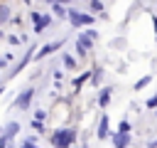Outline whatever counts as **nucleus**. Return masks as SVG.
Wrapping results in <instances>:
<instances>
[{
  "instance_id": "nucleus-4",
  "label": "nucleus",
  "mask_w": 157,
  "mask_h": 148,
  "mask_svg": "<svg viewBox=\"0 0 157 148\" xmlns=\"http://www.w3.org/2000/svg\"><path fill=\"white\" fill-rule=\"evenodd\" d=\"M96 37H98V32H96L93 27H88V30H83V32H78V37H76V44H78V47H83L86 52H91V47H93V42H96Z\"/></svg>"
},
{
  "instance_id": "nucleus-30",
  "label": "nucleus",
  "mask_w": 157,
  "mask_h": 148,
  "mask_svg": "<svg viewBox=\"0 0 157 148\" xmlns=\"http://www.w3.org/2000/svg\"><path fill=\"white\" fill-rule=\"evenodd\" d=\"M2 37H5V35H2V30H0V39H2Z\"/></svg>"
},
{
  "instance_id": "nucleus-10",
  "label": "nucleus",
  "mask_w": 157,
  "mask_h": 148,
  "mask_svg": "<svg viewBox=\"0 0 157 148\" xmlns=\"http://www.w3.org/2000/svg\"><path fill=\"white\" fill-rule=\"evenodd\" d=\"M52 22H54V17L47 12V15H39V20L34 22V32H44L47 27H52Z\"/></svg>"
},
{
  "instance_id": "nucleus-20",
  "label": "nucleus",
  "mask_w": 157,
  "mask_h": 148,
  "mask_svg": "<svg viewBox=\"0 0 157 148\" xmlns=\"http://www.w3.org/2000/svg\"><path fill=\"white\" fill-rule=\"evenodd\" d=\"M145 106H147V109H152V111H155V109H157V94H155V96H150V99H147V101H145Z\"/></svg>"
},
{
  "instance_id": "nucleus-6",
  "label": "nucleus",
  "mask_w": 157,
  "mask_h": 148,
  "mask_svg": "<svg viewBox=\"0 0 157 148\" xmlns=\"http://www.w3.org/2000/svg\"><path fill=\"white\" fill-rule=\"evenodd\" d=\"M61 44H64L61 39H59V42H49V44H44V47H42L39 52H34V57H32V59H44V57H49V54H54V52H56V49H59Z\"/></svg>"
},
{
  "instance_id": "nucleus-9",
  "label": "nucleus",
  "mask_w": 157,
  "mask_h": 148,
  "mask_svg": "<svg viewBox=\"0 0 157 148\" xmlns=\"http://www.w3.org/2000/svg\"><path fill=\"white\" fill-rule=\"evenodd\" d=\"M110 96H113V86H103V89L98 91V99H96V101H98V106H101V109H105V106L110 104Z\"/></svg>"
},
{
  "instance_id": "nucleus-8",
  "label": "nucleus",
  "mask_w": 157,
  "mask_h": 148,
  "mask_svg": "<svg viewBox=\"0 0 157 148\" xmlns=\"http://www.w3.org/2000/svg\"><path fill=\"white\" fill-rule=\"evenodd\" d=\"M29 59H32V47H29V49H27V54H25V57H22V59H20V62H17V64H15L12 69H10V72H7V76L12 79V76H15L17 72H22V69H25V67L29 64Z\"/></svg>"
},
{
  "instance_id": "nucleus-5",
  "label": "nucleus",
  "mask_w": 157,
  "mask_h": 148,
  "mask_svg": "<svg viewBox=\"0 0 157 148\" xmlns=\"http://www.w3.org/2000/svg\"><path fill=\"white\" fill-rule=\"evenodd\" d=\"M96 136H98L101 141L110 138V118H108V113H101V118H98V128H96Z\"/></svg>"
},
{
  "instance_id": "nucleus-31",
  "label": "nucleus",
  "mask_w": 157,
  "mask_h": 148,
  "mask_svg": "<svg viewBox=\"0 0 157 148\" xmlns=\"http://www.w3.org/2000/svg\"><path fill=\"white\" fill-rule=\"evenodd\" d=\"M0 86H2V76H0Z\"/></svg>"
},
{
  "instance_id": "nucleus-17",
  "label": "nucleus",
  "mask_w": 157,
  "mask_h": 148,
  "mask_svg": "<svg viewBox=\"0 0 157 148\" xmlns=\"http://www.w3.org/2000/svg\"><path fill=\"white\" fill-rule=\"evenodd\" d=\"M15 62V57H12V52H7V54H0V69H5V67H10Z\"/></svg>"
},
{
  "instance_id": "nucleus-11",
  "label": "nucleus",
  "mask_w": 157,
  "mask_h": 148,
  "mask_svg": "<svg viewBox=\"0 0 157 148\" xmlns=\"http://www.w3.org/2000/svg\"><path fill=\"white\" fill-rule=\"evenodd\" d=\"M86 81H91V69H86V72H81V74H78V76H76V79L71 81V84H74V89L78 91V89H81V84H86Z\"/></svg>"
},
{
  "instance_id": "nucleus-21",
  "label": "nucleus",
  "mask_w": 157,
  "mask_h": 148,
  "mask_svg": "<svg viewBox=\"0 0 157 148\" xmlns=\"http://www.w3.org/2000/svg\"><path fill=\"white\" fill-rule=\"evenodd\" d=\"M5 39H7V44H10V47H15V44H20V37H17V35H7Z\"/></svg>"
},
{
  "instance_id": "nucleus-32",
  "label": "nucleus",
  "mask_w": 157,
  "mask_h": 148,
  "mask_svg": "<svg viewBox=\"0 0 157 148\" xmlns=\"http://www.w3.org/2000/svg\"><path fill=\"white\" fill-rule=\"evenodd\" d=\"M155 116H157V109H155Z\"/></svg>"
},
{
  "instance_id": "nucleus-3",
  "label": "nucleus",
  "mask_w": 157,
  "mask_h": 148,
  "mask_svg": "<svg viewBox=\"0 0 157 148\" xmlns=\"http://www.w3.org/2000/svg\"><path fill=\"white\" fill-rule=\"evenodd\" d=\"M32 99H34V89H32V86H27V89H22V91L17 94V99L12 101V109L29 111V104H32Z\"/></svg>"
},
{
  "instance_id": "nucleus-2",
  "label": "nucleus",
  "mask_w": 157,
  "mask_h": 148,
  "mask_svg": "<svg viewBox=\"0 0 157 148\" xmlns=\"http://www.w3.org/2000/svg\"><path fill=\"white\" fill-rule=\"evenodd\" d=\"M66 17H69V25H71V27H83V30H88V27L96 22L93 15L78 12V10H74V7H66Z\"/></svg>"
},
{
  "instance_id": "nucleus-14",
  "label": "nucleus",
  "mask_w": 157,
  "mask_h": 148,
  "mask_svg": "<svg viewBox=\"0 0 157 148\" xmlns=\"http://www.w3.org/2000/svg\"><path fill=\"white\" fill-rule=\"evenodd\" d=\"M61 64H64V67H66V69L71 72V69H76V57L66 52V54H61Z\"/></svg>"
},
{
  "instance_id": "nucleus-15",
  "label": "nucleus",
  "mask_w": 157,
  "mask_h": 148,
  "mask_svg": "<svg viewBox=\"0 0 157 148\" xmlns=\"http://www.w3.org/2000/svg\"><path fill=\"white\" fill-rule=\"evenodd\" d=\"M103 81V67H96V69H91V84H101Z\"/></svg>"
},
{
  "instance_id": "nucleus-16",
  "label": "nucleus",
  "mask_w": 157,
  "mask_h": 148,
  "mask_svg": "<svg viewBox=\"0 0 157 148\" xmlns=\"http://www.w3.org/2000/svg\"><path fill=\"white\" fill-rule=\"evenodd\" d=\"M130 131H132V123H130L128 118H123V121L118 123V133H125V136H130Z\"/></svg>"
},
{
  "instance_id": "nucleus-27",
  "label": "nucleus",
  "mask_w": 157,
  "mask_h": 148,
  "mask_svg": "<svg viewBox=\"0 0 157 148\" xmlns=\"http://www.w3.org/2000/svg\"><path fill=\"white\" fill-rule=\"evenodd\" d=\"M147 148H157V138H150L147 141Z\"/></svg>"
},
{
  "instance_id": "nucleus-24",
  "label": "nucleus",
  "mask_w": 157,
  "mask_h": 148,
  "mask_svg": "<svg viewBox=\"0 0 157 148\" xmlns=\"http://www.w3.org/2000/svg\"><path fill=\"white\" fill-rule=\"evenodd\" d=\"M123 44H125V39H113L110 42V47H123Z\"/></svg>"
},
{
  "instance_id": "nucleus-13",
  "label": "nucleus",
  "mask_w": 157,
  "mask_h": 148,
  "mask_svg": "<svg viewBox=\"0 0 157 148\" xmlns=\"http://www.w3.org/2000/svg\"><path fill=\"white\" fill-rule=\"evenodd\" d=\"M49 10H52V15H56V17H66V5H61V2H52Z\"/></svg>"
},
{
  "instance_id": "nucleus-26",
  "label": "nucleus",
  "mask_w": 157,
  "mask_h": 148,
  "mask_svg": "<svg viewBox=\"0 0 157 148\" xmlns=\"http://www.w3.org/2000/svg\"><path fill=\"white\" fill-rule=\"evenodd\" d=\"M52 76H54V79H56V81H59V79H61V76H64V74H61V72H59V69H54V72H52Z\"/></svg>"
},
{
  "instance_id": "nucleus-19",
  "label": "nucleus",
  "mask_w": 157,
  "mask_h": 148,
  "mask_svg": "<svg viewBox=\"0 0 157 148\" xmlns=\"http://www.w3.org/2000/svg\"><path fill=\"white\" fill-rule=\"evenodd\" d=\"M44 118H47V111H44V109H37V111H34V121H37V123H44Z\"/></svg>"
},
{
  "instance_id": "nucleus-33",
  "label": "nucleus",
  "mask_w": 157,
  "mask_h": 148,
  "mask_svg": "<svg viewBox=\"0 0 157 148\" xmlns=\"http://www.w3.org/2000/svg\"><path fill=\"white\" fill-rule=\"evenodd\" d=\"M71 148H78V146H71Z\"/></svg>"
},
{
  "instance_id": "nucleus-7",
  "label": "nucleus",
  "mask_w": 157,
  "mask_h": 148,
  "mask_svg": "<svg viewBox=\"0 0 157 148\" xmlns=\"http://www.w3.org/2000/svg\"><path fill=\"white\" fill-rule=\"evenodd\" d=\"M130 141H132V138H130V136H125V133H118V131H115V133H110V143H113V148H128V146H130Z\"/></svg>"
},
{
  "instance_id": "nucleus-12",
  "label": "nucleus",
  "mask_w": 157,
  "mask_h": 148,
  "mask_svg": "<svg viewBox=\"0 0 157 148\" xmlns=\"http://www.w3.org/2000/svg\"><path fill=\"white\" fill-rule=\"evenodd\" d=\"M88 15H101V12H105V5L103 2H98V0H93V2H88V10H86Z\"/></svg>"
},
{
  "instance_id": "nucleus-28",
  "label": "nucleus",
  "mask_w": 157,
  "mask_h": 148,
  "mask_svg": "<svg viewBox=\"0 0 157 148\" xmlns=\"http://www.w3.org/2000/svg\"><path fill=\"white\" fill-rule=\"evenodd\" d=\"M152 25H155V35H157V17H152Z\"/></svg>"
},
{
  "instance_id": "nucleus-23",
  "label": "nucleus",
  "mask_w": 157,
  "mask_h": 148,
  "mask_svg": "<svg viewBox=\"0 0 157 148\" xmlns=\"http://www.w3.org/2000/svg\"><path fill=\"white\" fill-rule=\"evenodd\" d=\"M29 126H32L34 131H44V123H37V121H29Z\"/></svg>"
},
{
  "instance_id": "nucleus-18",
  "label": "nucleus",
  "mask_w": 157,
  "mask_h": 148,
  "mask_svg": "<svg viewBox=\"0 0 157 148\" xmlns=\"http://www.w3.org/2000/svg\"><path fill=\"white\" fill-rule=\"evenodd\" d=\"M150 81H152V76H150V74H145L142 79H137V81H135V91H140V89H145V86H147Z\"/></svg>"
},
{
  "instance_id": "nucleus-1",
  "label": "nucleus",
  "mask_w": 157,
  "mask_h": 148,
  "mask_svg": "<svg viewBox=\"0 0 157 148\" xmlns=\"http://www.w3.org/2000/svg\"><path fill=\"white\" fill-rule=\"evenodd\" d=\"M49 143L52 148H71L76 146V128H56L52 136H49Z\"/></svg>"
},
{
  "instance_id": "nucleus-22",
  "label": "nucleus",
  "mask_w": 157,
  "mask_h": 148,
  "mask_svg": "<svg viewBox=\"0 0 157 148\" xmlns=\"http://www.w3.org/2000/svg\"><path fill=\"white\" fill-rule=\"evenodd\" d=\"M74 49H76V54H78V57H88V52H86L83 47H78V44H74Z\"/></svg>"
},
{
  "instance_id": "nucleus-29",
  "label": "nucleus",
  "mask_w": 157,
  "mask_h": 148,
  "mask_svg": "<svg viewBox=\"0 0 157 148\" xmlns=\"http://www.w3.org/2000/svg\"><path fill=\"white\" fill-rule=\"evenodd\" d=\"M7 148H17V146H15V141H12V143H10V146H7Z\"/></svg>"
},
{
  "instance_id": "nucleus-25",
  "label": "nucleus",
  "mask_w": 157,
  "mask_h": 148,
  "mask_svg": "<svg viewBox=\"0 0 157 148\" xmlns=\"http://www.w3.org/2000/svg\"><path fill=\"white\" fill-rule=\"evenodd\" d=\"M20 148H39V146H34V143H27V141H22V143H20Z\"/></svg>"
}]
</instances>
